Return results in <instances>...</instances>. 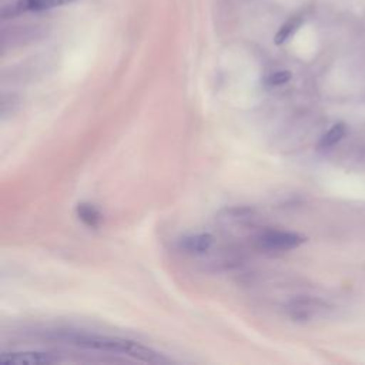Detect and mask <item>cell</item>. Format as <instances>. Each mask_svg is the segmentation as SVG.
<instances>
[{
	"instance_id": "obj_7",
	"label": "cell",
	"mask_w": 365,
	"mask_h": 365,
	"mask_svg": "<svg viewBox=\"0 0 365 365\" xmlns=\"http://www.w3.org/2000/svg\"><path fill=\"white\" fill-rule=\"evenodd\" d=\"M345 124L344 123H335L319 140L318 147L319 148H329L332 145H335L336 143H339L342 140V137L345 135Z\"/></svg>"
},
{
	"instance_id": "obj_9",
	"label": "cell",
	"mask_w": 365,
	"mask_h": 365,
	"mask_svg": "<svg viewBox=\"0 0 365 365\" xmlns=\"http://www.w3.org/2000/svg\"><path fill=\"white\" fill-rule=\"evenodd\" d=\"M291 80L289 71H277L267 77V84L269 86H282Z\"/></svg>"
},
{
	"instance_id": "obj_3",
	"label": "cell",
	"mask_w": 365,
	"mask_h": 365,
	"mask_svg": "<svg viewBox=\"0 0 365 365\" xmlns=\"http://www.w3.org/2000/svg\"><path fill=\"white\" fill-rule=\"evenodd\" d=\"M74 0H17L1 9V17L10 19L20 16L27 11H43L54 7H61L64 4L73 3Z\"/></svg>"
},
{
	"instance_id": "obj_5",
	"label": "cell",
	"mask_w": 365,
	"mask_h": 365,
	"mask_svg": "<svg viewBox=\"0 0 365 365\" xmlns=\"http://www.w3.org/2000/svg\"><path fill=\"white\" fill-rule=\"evenodd\" d=\"M214 244V237L208 232H200V234H192L187 235L180 241V248L184 252L200 255L205 254Z\"/></svg>"
},
{
	"instance_id": "obj_6",
	"label": "cell",
	"mask_w": 365,
	"mask_h": 365,
	"mask_svg": "<svg viewBox=\"0 0 365 365\" xmlns=\"http://www.w3.org/2000/svg\"><path fill=\"white\" fill-rule=\"evenodd\" d=\"M78 220L88 228H98L103 222V214L90 202H78L76 207Z\"/></svg>"
},
{
	"instance_id": "obj_1",
	"label": "cell",
	"mask_w": 365,
	"mask_h": 365,
	"mask_svg": "<svg viewBox=\"0 0 365 365\" xmlns=\"http://www.w3.org/2000/svg\"><path fill=\"white\" fill-rule=\"evenodd\" d=\"M67 344H73L81 348L87 349H96V351H106V352H115V354H124L128 356H133L143 362H165V359L153 351L148 346H144L135 341L123 339V338H113V336H101V335H90V334H66L61 335Z\"/></svg>"
},
{
	"instance_id": "obj_8",
	"label": "cell",
	"mask_w": 365,
	"mask_h": 365,
	"mask_svg": "<svg viewBox=\"0 0 365 365\" xmlns=\"http://www.w3.org/2000/svg\"><path fill=\"white\" fill-rule=\"evenodd\" d=\"M298 24H299V21H298L297 19L289 20L288 23H285V24L279 29V31L277 33V36H275V43H277V44H281V43H284L285 40H288V38L291 37V34L295 31V29L298 27Z\"/></svg>"
},
{
	"instance_id": "obj_4",
	"label": "cell",
	"mask_w": 365,
	"mask_h": 365,
	"mask_svg": "<svg viewBox=\"0 0 365 365\" xmlns=\"http://www.w3.org/2000/svg\"><path fill=\"white\" fill-rule=\"evenodd\" d=\"M58 359L48 352L43 351H20V352H4L0 355L1 364L13 365H37V364H53Z\"/></svg>"
},
{
	"instance_id": "obj_2",
	"label": "cell",
	"mask_w": 365,
	"mask_h": 365,
	"mask_svg": "<svg viewBox=\"0 0 365 365\" xmlns=\"http://www.w3.org/2000/svg\"><path fill=\"white\" fill-rule=\"evenodd\" d=\"M258 242L264 250L288 251V250L297 248L301 244H304L305 237H302L301 234H297V232H291V231L269 230L259 235Z\"/></svg>"
}]
</instances>
